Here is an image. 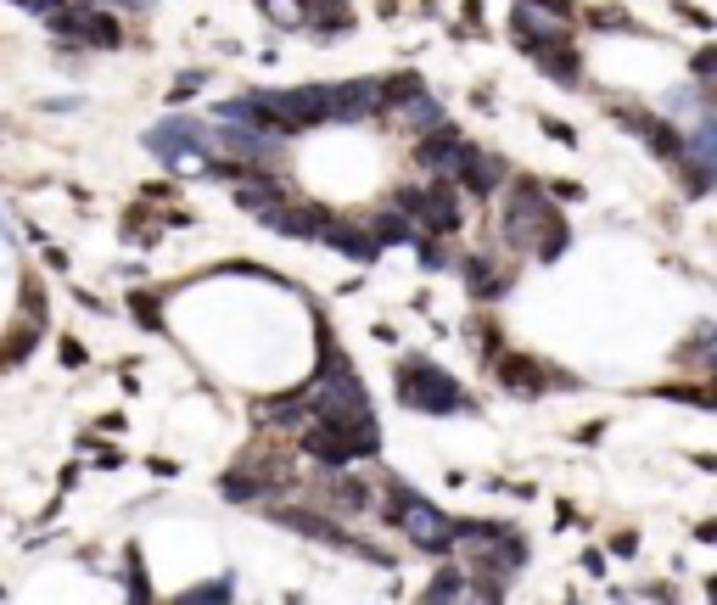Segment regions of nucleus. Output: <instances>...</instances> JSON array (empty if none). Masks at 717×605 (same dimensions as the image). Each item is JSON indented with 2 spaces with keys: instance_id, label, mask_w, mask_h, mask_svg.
<instances>
[{
  "instance_id": "4",
  "label": "nucleus",
  "mask_w": 717,
  "mask_h": 605,
  "mask_svg": "<svg viewBox=\"0 0 717 605\" xmlns=\"http://www.w3.org/2000/svg\"><path fill=\"white\" fill-rule=\"evenodd\" d=\"M387 516L404 527V538L415 549H426V555H443V549H454V527L443 516H437L432 505H426L421 493H409L404 482H393V505H387Z\"/></svg>"
},
{
  "instance_id": "19",
  "label": "nucleus",
  "mask_w": 717,
  "mask_h": 605,
  "mask_svg": "<svg viewBox=\"0 0 717 605\" xmlns=\"http://www.w3.org/2000/svg\"><path fill=\"white\" fill-rule=\"evenodd\" d=\"M611 549H617V555H633V549H639V538H633V533H617V538H611Z\"/></svg>"
},
{
  "instance_id": "14",
  "label": "nucleus",
  "mask_w": 717,
  "mask_h": 605,
  "mask_svg": "<svg viewBox=\"0 0 717 605\" xmlns=\"http://www.w3.org/2000/svg\"><path fill=\"white\" fill-rule=\"evenodd\" d=\"M40 342V331L34 325H23V331H12V337L0 342V365H17V359H29V348Z\"/></svg>"
},
{
  "instance_id": "7",
  "label": "nucleus",
  "mask_w": 717,
  "mask_h": 605,
  "mask_svg": "<svg viewBox=\"0 0 717 605\" xmlns=\"http://www.w3.org/2000/svg\"><path fill=\"white\" fill-rule=\"evenodd\" d=\"M527 57H533L544 73H555V85H577V73H583V62H577V51H572V34L533 40V45H527Z\"/></svg>"
},
{
  "instance_id": "16",
  "label": "nucleus",
  "mask_w": 717,
  "mask_h": 605,
  "mask_svg": "<svg viewBox=\"0 0 717 605\" xmlns=\"http://www.w3.org/2000/svg\"><path fill=\"white\" fill-rule=\"evenodd\" d=\"M454 594H465V577H454V572H443L432 583V589H426V600H454Z\"/></svg>"
},
{
  "instance_id": "2",
  "label": "nucleus",
  "mask_w": 717,
  "mask_h": 605,
  "mask_svg": "<svg viewBox=\"0 0 717 605\" xmlns=\"http://www.w3.org/2000/svg\"><path fill=\"white\" fill-rule=\"evenodd\" d=\"M303 449L320 465H353V460H370V454L381 449V432L370 415H314V421L303 426Z\"/></svg>"
},
{
  "instance_id": "21",
  "label": "nucleus",
  "mask_w": 717,
  "mask_h": 605,
  "mask_svg": "<svg viewBox=\"0 0 717 605\" xmlns=\"http://www.w3.org/2000/svg\"><path fill=\"white\" fill-rule=\"evenodd\" d=\"M135 314H141L146 325H157V309H152V297H135Z\"/></svg>"
},
{
  "instance_id": "13",
  "label": "nucleus",
  "mask_w": 717,
  "mask_h": 605,
  "mask_svg": "<svg viewBox=\"0 0 717 605\" xmlns=\"http://www.w3.org/2000/svg\"><path fill=\"white\" fill-rule=\"evenodd\" d=\"M465 281H471V292H477V297H499V292L510 286V275H493L488 258L471 253V258H465Z\"/></svg>"
},
{
  "instance_id": "3",
  "label": "nucleus",
  "mask_w": 717,
  "mask_h": 605,
  "mask_svg": "<svg viewBox=\"0 0 717 605\" xmlns=\"http://www.w3.org/2000/svg\"><path fill=\"white\" fill-rule=\"evenodd\" d=\"M398 398L409 409H426V415H460L471 409V398L449 381V370H437L432 359H404L398 365Z\"/></svg>"
},
{
  "instance_id": "18",
  "label": "nucleus",
  "mask_w": 717,
  "mask_h": 605,
  "mask_svg": "<svg viewBox=\"0 0 717 605\" xmlns=\"http://www.w3.org/2000/svg\"><path fill=\"white\" fill-rule=\"evenodd\" d=\"M12 6H29V12H40V17H57L68 0H12Z\"/></svg>"
},
{
  "instance_id": "20",
  "label": "nucleus",
  "mask_w": 717,
  "mask_h": 605,
  "mask_svg": "<svg viewBox=\"0 0 717 605\" xmlns=\"http://www.w3.org/2000/svg\"><path fill=\"white\" fill-rule=\"evenodd\" d=\"M544 129H549V135H555V141H561V146H572V129H566V124H555V118H544Z\"/></svg>"
},
{
  "instance_id": "6",
  "label": "nucleus",
  "mask_w": 717,
  "mask_h": 605,
  "mask_svg": "<svg viewBox=\"0 0 717 605\" xmlns=\"http://www.w3.org/2000/svg\"><path fill=\"white\" fill-rule=\"evenodd\" d=\"M45 23H51L62 40L90 45V51H118V45H124V29H118V17H107L101 6H85V12H68V6H62V12H57V17H45Z\"/></svg>"
},
{
  "instance_id": "11",
  "label": "nucleus",
  "mask_w": 717,
  "mask_h": 605,
  "mask_svg": "<svg viewBox=\"0 0 717 605\" xmlns=\"http://www.w3.org/2000/svg\"><path fill=\"white\" fill-rule=\"evenodd\" d=\"M331 510H348V516H359V510H370V488L365 482H353V477H337V482H325L320 493Z\"/></svg>"
},
{
  "instance_id": "5",
  "label": "nucleus",
  "mask_w": 717,
  "mask_h": 605,
  "mask_svg": "<svg viewBox=\"0 0 717 605\" xmlns=\"http://www.w3.org/2000/svg\"><path fill=\"white\" fill-rule=\"evenodd\" d=\"M398 213H404L409 225H421L426 236H449L460 230V197H454V185L437 174L432 185H409L398 191Z\"/></svg>"
},
{
  "instance_id": "9",
  "label": "nucleus",
  "mask_w": 717,
  "mask_h": 605,
  "mask_svg": "<svg viewBox=\"0 0 717 605\" xmlns=\"http://www.w3.org/2000/svg\"><path fill=\"white\" fill-rule=\"evenodd\" d=\"M465 180V191H477V197H488L493 185L505 180V163L499 157H488V152H477V146H465V157H460V169H454Z\"/></svg>"
},
{
  "instance_id": "10",
  "label": "nucleus",
  "mask_w": 717,
  "mask_h": 605,
  "mask_svg": "<svg viewBox=\"0 0 717 605\" xmlns=\"http://www.w3.org/2000/svg\"><path fill=\"white\" fill-rule=\"evenodd\" d=\"M499 381H505L510 393H544V381H549V370L538 365V359H527V353H505L499 359Z\"/></svg>"
},
{
  "instance_id": "1",
  "label": "nucleus",
  "mask_w": 717,
  "mask_h": 605,
  "mask_svg": "<svg viewBox=\"0 0 717 605\" xmlns=\"http://www.w3.org/2000/svg\"><path fill=\"white\" fill-rule=\"evenodd\" d=\"M499 230H505V241L516 247V253H533V258H555L566 247V219L549 208L544 191H538L533 180H516Z\"/></svg>"
},
{
  "instance_id": "12",
  "label": "nucleus",
  "mask_w": 717,
  "mask_h": 605,
  "mask_svg": "<svg viewBox=\"0 0 717 605\" xmlns=\"http://www.w3.org/2000/svg\"><path fill=\"white\" fill-rule=\"evenodd\" d=\"M303 17L314 23V34H320V29H348L353 6H348V0H303Z\"/></svg>"
},
{
  "instance_id": "8",
  "label": "nucleus",
  "mask_w": 717,
  "mask_h": 605,
  "mask_svg": "<svg viewBox=\"0 0 717 605\" xmlns=\"http://www.w3.org/2000/svg\"><path fill=\"white\" fill-rule=\"evenodd\" d=\"M202 146H208V135H202L191 118H169V124L152 135V152H163L169 163H180V157H197Z\"/></svg>"
},
{
  "instance_id": "17",
  "label": "nucleus",
  "mask_w": 717,
  "mask_h": 605,
  "mask_svg": "<svg viewBox=\"0 0 717 605\" xmlns=\"http://www.w3.org/2000/svg\"><path fill=\"white\" fill-rule=\"evenodd\" d=\"M527 6H538V12L561 17V23H572V0H527Z\"/></svg>"
},
{
  "instance_id": "15",
  "label": "nucleus",
  "mask_w": 717,
  "mask_h": 605,
  "mask_svg": "<svg viewBox=\"0 0 717 605\" xmlns=\"http://www.w3.org/2000/svg\"><path fill=\"white\" fill-rule=\"evenodd\" d=\"M219 488H225V499H258V493H264L269 482H258L253 471H230V477L219 482Z\"/></svg>"
}]
</instances>
